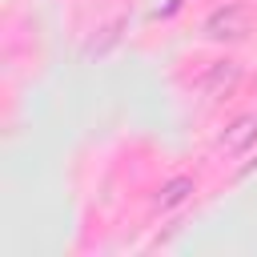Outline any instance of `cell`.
<instances>
[{
	"mask_svg": "<svg viewBox=\"0 0 257 257\" xmlns=\"http://www.w3.org/2000/svg\"><path fill=\"white\" fill-rule=\"evenodd\" d=\"M193 193H197V181H193V177H173V181H165L161 193L153 197V209H177V205L189 201Z\"/></svg>",
	"mask_w": 257,
	"mask_h": 257,
	"instance_id": "4",
	"label": "cell"
},
{
	"mask_svg": "<svg viewBox=\"0 0 257 257\" xmlns=\"http://www.w3.org/2000/svg\"><path fill=\"white\" fill-rule=\"evenodd\" d=\"M237 80H241V64H237V60H217V64L205 72L201 88H205L209 96H225V92H229Z\"/></svg>",
	"mask_w": 257,
	"mask_h": 257,
	"instance_id": "3",
	"label": "cell"
},
{
	"mask_svg": "<svg viewBox=\"0 0 257 257\" xmlns=\"http://www.w3.org/2000/svg\"><path fill=\"white\" fill-rule=\"evenodd\" d=\"M201 32L209 40H245L253 32V12H249V4H221L205 16Z\"/></svg>",
	"mask_w": 257,
	"mask_h": 257,
	"instance_id": "1",
	"label": "cell"
},
{
	"mask_svg": "<svg viewBox=\"0 0 257 257\" xmlns=\"http://www.w3.org/2000/svg\"><path fill=\"white\" fill-rule=\"evenodd\" d=\"M249 145H257V112H241V116H237V120H229V124H225V133L217 137V149H221V153H229V157L245 153Z\"/></svg>",
	"mask_w": 257,
	"mask_h": 257,
	"instance_id": "2",
	"label": "cell"
}]
</instances>
